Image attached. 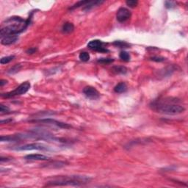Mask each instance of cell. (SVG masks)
Returning a JSON list of instances; mask_svg holds the SVG:
<instances>
[{"mask_svg":"<svg viewBox=\"0 0 188 188\" xmlns=\"http://www.w3.org/2000/svg\"><path fill=\"white\" fill-rule=\"evenodd\" d=\"M34 11L27 19H24L20 16H12L4 20L1 24L0 35L1 38L7 35H18L23 32L31 23L32 17Z\"/></svg>","mask_w":188,"mask_h":188,"instance_id":"obj_1","label":"cell"},{"mask_svg":"<svg viewBox=\"0 0 188 188\" xmlns=\"http://www.w3.org/2000/svg\"><path fill=\"white\" fill-rule=\"evenodd\" d=\"M151 107L157 113L171 116L181 114L185 110V108L178 104L176 100H171V98H170V100L167 98L164 100H155L152 102Z\"/></svg>","mask_w":188,"mask_h":188,"instance_id":"obj_2","label":"cell"},{"mask_svg":"<svg viewBox=\"0 0 188 188\" xmlns=\"http://www.w3.org/2000/svg\"><path fill=\"white\" fill-rule=\"evenodd\" d=\"M91 180L90 177L85 176H66L54 178L46 182V187L55 186H82L89 183Z\"/></svg>","mask_w":188,"mask_h":188,"instance_id":"obj_3","label":"cell"},{"mask_svg":"<svg viewBox=\"0 0 188 188\" xmlns=\"http://www.w3.org/2000/svg\"><path fill=\"white\" fill-rule=\"evenodd\" d=\"M30 83L29 82H24L23 83L21 84L20 85H19L15 90H12V91L7 92V93L1 94V97L3 98H12V97L18 96V95H22L23 94H25L30 90Z\"/></svg>","mask_w":188,"mask_h":188,"instance_id":"obj_4","label":"cell"},{"mask_svg":"<svg viewBox=\"0 0 188 188\" xmlns=\"http://www.w3.org/2000/svg\"><path fill=\"white\" fill-rule=\"evenodd\" d=\"M30 122L32 123H39V124H48L51 126H56L60 129H69L71 126L69 124H66V123L60 122V121H56V120L52 119V118H44V119H36L30 121Z\"/></svg>","mask_w":188,"mask_h":188,"instance_id":"obj_5","label":"cell"},{"mask_svg":"<svg viewBox=\"0 0 188 188\" xmlns=\"http://www.w3.org/2000/svg\"><path fill=\"white\" fill-rule=\"evenodd\" d=\"M15 150L16 151H32V150H38V151H50L51 149L48 146L43 143L40 142H33V143L27 144L22 146L16 147Z\"/></svg>","mask_w":188,"mask_h":188,"instance_id":"obj_6","label":"cell"},{"mask_svg":"<svg viewBox=\"0 0 188 188\" xmlns=\"http://www.w3.org/2000/svg\"><path fill=\"white\" fill-rule=\"evenodd\" d=\"M104 43L100 40H93L90 41L87 44V47L90 49L94 50L95 51H98L100 53H107L109 52V50L107 48L104 47Z\"/></svg>","mask_w":188,"mask_h":188,"instance_id":"obj_7","label":"cell"},{"mask_svg":"<svg viewBox=\"0 0 188 188\" xmlns=\"http://www.w3.org/2000/svg\"><path fill=\"white\" fill-rule=\"evenodd\" d=\"M132 13L126 7H121L118 10L117 13H116V19L120 23H124L130 19Z\"/></svg>","mask_w":188,"mask_h":188,"instance_id":"obj_8","label":"cell"},{"mask_svg":"<svg viewBox=\"0 0 188 188\" xmlns=\"http://www.w3.org/2000/svg\"><path fill=\"white\" fill-rule=\"evenodd\" d=\"M83 93L87 98L91 100H96L100 97V93L95 87L87 86L83 89Z\"/></svg>","mask_w":188,"mask_h":188,"instance_id":"obj_9","label":"cell"},{"mask_svg":"<svg viewBox=\"0 0 188 188\" xmlns=\"http://www.w3.org/2000/svg\"><path fill=\"white\" fill-rule=\"evenodd\" d=\"M18 40H19L18 35H7V36L1 38V43L4 46H9V45L16 43Z\"/></svg>","mask_w":188,"mask_h":188,"instance_id":"obj_10","label":"cell"},{"mask_svg":"<svg viewBox=\"0 0 188 188\" xmlns=\"http://www.w3.org/2000/svg\"><path fill=\"white\" fill-rule=\"evenodd\" d=\"M24 159L27 160H32V161H43V160H48L49 157L45 156L43 154H29L24 157Z\"/></svg>","mask_w":188,"mask_h":188,"instance_id":"obj_11","label":"cell"},{"mask_svg":"<svg viewBox=\"0 0 188 188\" xmlns=\"http://www.w3.org/2000/svg\"><path fill=\"white\" fill-rule=\"evenodd\" d=\"M104 2V1H89V2L87 3L85 6L83 7V10L88 11L90 10L91 8L94 7H96V6L101 5V4Z\"/></svg>","mask_w":188,"mask_h":188,"instance_id":"obj_12","label":"cell"},{"mask_svg":"<svg viewBox=\"0 0 188 188\" xmlns=\"http://www.w3.org/2000/svg\"><path fill=\"white\" fill-rule=\"evenodd\" d=\"M74 30V25L71 22H66L62 27V32L64 34L71 33Z\"/></svg>","mask_w":188,"mask_h":188,"instance_id":"obj_13","label":"cell"},{"mask_svg":"<svg viewBox=\"0 0 188 188\" xmlns=\"http://www.w3.org/2000/svg\"><path fill=\"white\" fill-rule=\"evenodd\" d=\"M112 70L116 74H126L127 73V69L123 66H113Z\"/></svg>","mask_w":188,"mask_h":188,"instance_id":"obj_14","label":"cell"},{"mask_svg":"<svg viewBox=\"0 0 188 188\" xmlns=\"http://www.w3.org/2000/svg\"><path fill=\"white\" fill-rule=\"evenodd\" d=\"M127 86L124 82H120L116 87H114V91L117 93H122L126 91Z\"/></svg>","mask_w":188,"mask_h":188,"instance_id":"obj_15","label":"cell"},{"mask_svg":"<svg viewBox=\"0 0 188 188\" xmlns=\"http://www.w3.org/2000/svg\"><path fill=\"white\" fill-rule=\"evenodd\" d=\"M88 2H89L88 0H87V1H79L78 2L76 3V4H74L73 6H71V7L69 8V10H75L77 9V8L82 7V6L84 7V6L86 5Z\"/></svg>","mask_w":188,"mask_h":188,"instance_id":"obj_16","label":"cell"},{"mask_svg":"<svg viewBox=\"0 0 188 188\" xmlns=\"http://www.w3.org/2000/svg\"><path fill=\"white\" fill-rule=\"evenodd\" d=\"M120 58H121V60L124 61V62H129L130 60V55L128 52H126L125 51H122L119 54Z\"/></svg>","mask_w":188,"mask_h":188,"instance_id":"obj_17","label":"cell"},{"mask_svg":"<svg viewBox=\"0 0 188 188\" xmlns=\"http://www.w3.org/2000/svg\"><path fill=\"white\" fill-rule=\"evenodd\" d=\"M79 58L82 62H87L90 60V54L86 51H82L79 55Z\"/></svg>","mask_w":188,"mask_h":188,"instance_id":"obj_18","label":"cell"},{"mask_svg":"<svg viewBox=\"0 0 188 188\" xmlns=\"http://www.w3.org/2000/svg\"><path fill=\"white\" fill-rule=\"evenodd\" d=\"M113 44L114 45V46L119 47V48H128V47H129V46H130V45H129V43H126V42L121 41V40H116V41H115Z\"/></svg>","mask_w":188,"mask_h":188,"instance_id":"obj_19","label":"cell"},{"mask_svg":"<svg viewBox=\"0 0 188 188\" xmlns=\"http://www.w3.org/2000/svg\"><path fill=\"white\" fill-rule=\"evenodd\" d=\"M14 58H15V56H14V55L4 57H1V60H0V63H1V65L7 64V63H9L10 61H12Z\"/></svg>","mask_w":188,"mask_h":188,"instance_id":"obj_20","label":"cell"},{"mask_svg":"<svg viewBox=\"0 0 188 188\" xmlns=\"http://www.w3.org/2000/svg\"><path fill=\"white\" fill-rule=\"evenodd\" d=\"M21 69H22V65H21V64H16L14 66H13V67L11 68L10 69H9L7 72L9 73V74H16V73L19 72V71H20Z\"/></svg>","mask_w":188,"mask_h":188,"instance_id":"obj_21","label":"cell"},{"mask_svg":"<svg viewBox=\"0 0 188 188\" xmlns=\"http://www.w3.org/2000/svg\"><path fill=\"white\" fill-rule=\"evenodd\" d=\"M114 61V60L113 58H100V59L98 60V63H101V64L105 65V64H110Z\"/></svg>","mask_w":188,"mask_h":188,"instance_id":"obj_22","label":"cell"},{"mask_svg":"<svg viewBox=\"0 0 188 188\" xmlns=\"http://www.w3.org/2000/svg\"><path fill=\"white\" fill-rule=\"evenodd\" d=\"M165 7L168 9H173L176 7V3L173 1H165Z\"/></svg>","mask_w":188,"mask_h":188,"instance_id":"obj_23","label":"cell"},{"mask_svg":"<svg viewBox=\"0 0 188 188\" xmlns=\"http://www.w3.org/2000/svg\"><path fill=\"white\" fill-rule=\"evenodd\" d=\"M126 4L129 7H135L138 4V1H137V0H127L126 1Z\"/></svg>","mask_w":188,"mask_h":188,"instance_id":"obj_24","label":"cell"},{"mask_svg":"<svg viewBox=\"0 0 188 188\" xmlns=\"http://www.w3.org/2000/svg\"><path fill=\"white\" fill-rule=\"evenodd\" d=\"M151 60H153L154 62H163V61L165 60V58L163 57H158V56H154L150 57Z\"/></svg>","mask_w":188,"mask_h":188,"instance_id":"obj_25","label":"cell"},{"mask_svg":"<svg viewBox=\"0 0 188 188\" xmlns=\"http://www.w3.org/2000/svg\"><path fill=\"white\" fill-rule=\"evenodd\" d=\"M0 112H1V114L2 113H7L10 112V109L5 105L1 104L0 105Z\"/></svg>","mask_w":188,"mask_h":188,"instance_id":"obj_26","label":"cell"},{"mask_svg":"<svg viewBox=\"0 0 188 188\" xmlns=\"http://www.w3.org/2000/svg\"><path fill=\"white\" fill-rule=\"evenodd\" d=\"M37 51V48L33 47V48H29L28 50H27V54H33V53H35Z\"/></svg>","mask_w":188,"mask_h":188,"instance_id":"obj_27","label":"cell"},{"mask_svg":"<svg viewBox=\"0 0 188 188\" xmlns=\"http://www.w3.org/2000/svg\"><path fill=\"white\" fill-rule=\"evenodd\" d=\"M13 120L12 119H7V120H1V124H8L9 122H11Z\"/></svg>","mask_w":188,"mask_h":188,"instance_id":"obj_28","label":"cell"},{"mask_svg":"<svg viewBox=\"0 0 188 188\" xmlns=\"http://www.w3.org/2000/svg\"><path fill=\"white\" fill-rule=\"evenodd\" d=\"M7 83V80H4V79H1V81H0V86L2 87L4 86V85H6V84Z\"/></svg>","mask_w":188,"mask_h":188,"instance_id":"obj_29","label":"cell"}]
</instances>
